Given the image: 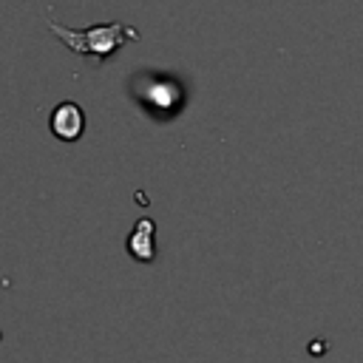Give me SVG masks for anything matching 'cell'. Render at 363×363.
Instances as JSON below:
<instances>
[{
    "label": "cell",
    "mask_w": 363,
    "mask_h": 363,
    "mask_svg": "<svg viewBox=\"0 0 363 363\" xmlns=\"http://www.w3.org/2000/svg\"><path fill=\"white\" fill-rule=\"evenodd\" d=\"M48 128L60 142H77L85 133V111L74 99H65L51 111Z\"/></svg>",
    "instance_id": "cell-2"
},
{
    "label": "cell",
    "mask_w": 363,
    "mask_h": 363,
    "mask_svg": "<svg viewBox=\"0 0 363 363\" xmlns=\"http://www.w3.org/2000/svg\"><path fill=\"white\" fill-rule=\"evenodd\" d=\"M48 28L65 48H71L74 54H82V57H94L96 62L116 54L125 43L139 40V31L125 23H96L88 28H65V26L48 20Z\"/></svg>",
    "instance_id": "cell-1"
},
{
    "label": "cell",
    "mask_w": 363,
    "mask_h": 363,
    "mask_svg": "<svg viewBox=\"0 0 363 363\" xmlns=\"http://www.w3.org/2000/svg\"><path fill=\"white\" fill-rule=\"evenodd\" d=\"M125 250L133 261L139 264H153L156 261V224L153 218H139L125 241Z\"/></svg>",
    "instance_id": "cell-3"
}]
</instances>
